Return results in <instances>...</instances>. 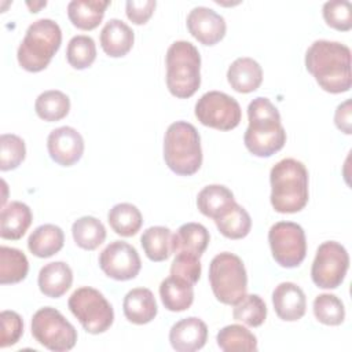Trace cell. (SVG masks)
<instances>
[{"label": "cell", "mask_w": 352, "mask_h": 352, "mask_svg": "<svg viewBox=\"0 0 352 352\" xmlns=\"http://www.w3.org/2000/svg\"><path fill=\"white\" fill-rule=\"evenodd\" d=\"M166 85L180 99L192 96L201 85V55L190 41H175L166 51Z\"/></svg>", "instance_id": "cell-6"}, {"label": "cell", "mask_w": 352, "mask_h": 352, "mask_svg": "<svg viewBox=\"0 0 352 352\" xmlns=\"http://www.w3.org/2000/svg\"><path fill=\"white\" fill-rule=\"evenodd\" d=\"M164 160L180 176H191L202 165L201 138L197 128L186 121L170 124L164 138Z\"/></svg>", "instance_id": "cell-4"}, {"label": "cell", "mask_w": 352, "mask_h": 352, "mask_svg": "<svg viewBox=\"0 0 352 352\" xmlns=\"http://www.w3.org/2000/svg\"><path fill=\"white\" fill-rule=\"evenodd\" d=\"M274 260L285 268L298 267L307 254V239L302 227L293 221L275 223L268 231Z\"/></svg>", "instance_id": "cell-10"}, {"label": "cell", "mask_w": 352, "mask_h": 352, "mask_svg": "<svg viewBox=\"0 0 352 352\" xmlns=\"http://www.w3.org/2000/svg\"><path fill=\"white\" fill-rule=\"evenodd\" d=\"M201 270L202 268L198 256L187 252H179L172 261L170 275L180 278L191 285H195L199 280Z\"/></svg>", "instance_id": "cell-40"}, {"label": "cell", "mask_w": 352, "mask_h": 352, "mask_svg": "<svg viewBox=\"0 0 352 352\" xmlns=\"http://www.w3.org/2000/svg\"><path fill=\"white\" fill-rule=\"evenodd\" d=\"M65 242V234L55 224L38 226L28 239V248L32 254L40 258H47L56 254Z\"/></svg>", "instance_id": "cell-25"}, {"label": "cell", "mask_w": 352, "mask_h": 352, "mask_svg": "<svg viewBox=\"0 0 352 352\" xmlns=\"http://www.w3.org/2000/svg\"><path fill=\"white\" fill-rule=\"evenodd\" d=\"M66 59L69 65L77 70L89 67L96 59V45L94 38L85 34L72 37L67 44Z\"/></svg>", "instance_id": "cell-36"}, {"label": "cell", "mask_w": 352, "mask_h": 352, "mask_svg": "<svg viewBox=\"0 0 352 352\" xmlns=\"http://www.w3.org/2000/svg\"><path fill=\"white\" fill-rule=\"evenodd\" d=\"M99 267L111 279L129 280L139 274L142 261L132 245L124 241H113L100 252Z\"/></svg>", "instance_id": "cell-13"}, {"label": "cell", "mask_w": 352, "mask_h": 352, "mask_svg": "<svg viewBox=\"0 0 352 352\" xmlns=\"http://www.w3.org/2000/svg\"><path fill=\"white\" fill-rule=\"evenodd\" d=\"M26 4H28V7H30L32 12H38V7H44L47 3L45 1H40V3H33V6L29 4V3H26Z\"/></svg>", "instance_id": "cell-44"}, {"label": "cell", "mask_w": 352, "mask_h": 352, "mask_svg": "<svg viewBox=\"0 0 352 352\" xmlns=\"http://www.w3.org/2000/svg\"><path fill=\"white\" fill-rule=\"evenodd\" d=\"M349 268V256L346 249L336 242H323L315 254L311 278L312 282L320 289H337Z\"/></svg>", "instance_id": "cell-12"}, {"label": "cell", "mask_w": 352, "mask_h": 352, "mask_svg": "<svg viewBox=\"0 0 352 352\" xmlns=\"http://www.w3.org/2000/svg\"><path fill=\"white\" fill-rule=\"evenodd\" d=\"M122 309L125 318L135 324H146L151 322L158 312L154 294L146 287L129 290L124 297Z\"/></svg>", "instance_id": "cell-19"}, {"label": "cell", "mask_w": 352, "mask_h": 352, "mask_svg": "<svg viewBox=\"0 0 352 352\" xmlns=\"http://www.w3.org/2000/svg\"><path fill=\"white\" fill-rule=\"evenodd\" d=\"M271 205L278 213H297L308 202V170L294 158L276 162L270 173Z\"/></svg>", "instance_id": "cell-3"}, {"label": "cell", "mask_w": 352, "mask_h": 352, "mask_svg": "<svg viewBox=\"0 0 352 352\" xmlns=\"http://www.w3.org/2000/svg\"><path fill=\"white\" fill-rule=\"evenodd\" d=\"M60 43L62 30L59 25L48 18L38 19L26 29L16 52L18 63L28 72H41L50 65Z\"/></svg>", "instance_id": "cell-5"}, {"label": "cell", "mask_w": 352, "mask_h": 352, "mask_svg": "<svg viewBox=\"0 0 352 352\" xmlns=\"http://www.w3.org/2000/svg\"><path fill=\"white\" fill-rule=\"evenodd\" d=\"M187 28L194 38L204 45L217 44L226 34L224 18L208 7H195L187 16Z\"/></svg>", "instance_id": "cell-15"}, {"label": "cell", "mask_w": 352, "mask_h": 352, "mask_svg": "<svg viewBox=\"0 0 352 352\" xmlns=\"http://www.w3.org/2000/svg\"><path fill=\"white\" fill-rule=\"evenodd\" d=\"M305 67L326 92H346L352 85L351 50L345 44L314 41L305 54Z\"/></svg>", "instance_id": "cell-1"}, {"label": "cell", "mask_w": 352, "mask_h": 352, "mask_svg": "<svg viewBox=\"0 0 352 352\" xmlns=\"http://www.w3.org/2000/svg\"><path fill=\"white\" fill-rule=\"evenodd\" d=\"M133 30L121 19L113 18L100 32V47L111 58L125 56L133 45Z\"/></svg>", "instance_id": "cell-18"}, {"label": "cell", "mask_w": 352, "mask_h": 352, "mask_svg": "<svg viewBox=\"0 0 352 352\" xmlns=\"http://www.w3.org/2000/svg\"><path fill=\"white\" fill-rule=\"evenodd\" d=\"M29 271V261L23 252L15 248H0V283L10 285L23 280Z\"/></svg>", "instance_id": "cell-32"}, {"label": "cell", "mask_w": 352, "mask_h": 352, "mask_svg": "<svg viewBox=\"0 0 352 352\" xmlns=\"http://www.w3.org/2000/svg\"><path fill=\"white\" fill-rule=\"evenodd\" d=\"M272 304L282 320L296 322L305 314L307 298L300 286L293 282H282L272 292Z\"/></svg>", "instance_id": "cell-17"}, {"label": "cell", "mask_w": 352, "mask_h": 352, "mask_svg": "<svg viewBox=\"0 0 352 352\" xmlns=\"http://www.w3.org/2000/svg\"><path fill=\"white\" fill-rule=\"evenodd\" d=\"M232 316L235 320L250 327H258L267 318V305L257 294H245L234 307Z\"/></svg>", "instance_id": "cell-35"}, {"label": "cell", "mask_w": 352, "mask_h": 352, "mask_svg": "<svg viewBox=\"0 0 352 352\" xmlns=\"http://www.w3.org/2000/svg\"><path fill=\"white\" fill-rule=\"evenodd\" d=\"M109 4L100 0H73L67 4V16L77 29L92 30L102 22Z\"/></svg>", "instance_id": "cell-24"}, {"label": "cell", "mask_w": 352, "mask_h": 352, "mask_svg": "<svg viewBox=\"0 0 352 352\" xmlns=\"http://www.w3.org/2000/svg\"><path fill=\"white\" fill-rule=\"evenodd\" d=\"M67 305L84 330L91 334L104 333L113 324L114 311L111 304L94 287L84 286L74 290Z\"/></svg>", "instance_id": "cell-8"}, {"label": "cell", "mask_w": 352, "mask_h": 352, "mask_svg": "<svg viewBox=\"0 0 352 352\" xmlns=\"http://www.w3.org/2000/svg\"><path fill=\"white\" fill-rule=\"evenodd\" d=\"M107 221L116 234L121 236H132L140 230L143 217L135 205L122 202L114 205L109 210Z\"/></svg>", "instance_id": "cell-29"}, {"label": "cell", "mask_w": 352, "mask_h": 352, "mask_svg": "<svg viewBox=\"0 0 352 352\" xmlns=\"http://www.w3.org/2000/svg\"><path fill=\"white\" fill-rule=\"evenodd\" d=\"M38 289L51 298L62 297L73 283L72 268L63 261H52L45 264L38 272Z\"/></svg>", "instance_id": "cell-20"}, {"label": "cell", "mask_w": 352, "mask_h": 352, "mask_svg": "<svg viewBox=\"0 0 352 352\" xmlns=\"http://www.w3.org/2000/svg\"><path fill=\"white\" fill-rule=\"evenodd\" d=\"M227 80L236 92L249 94L261 85L263 69L252 58H236L228 67Z\"/></svg>", "instance_id": "cell-22"}, {"label": "cell", "mask_w": 352, "mask_h": 352, "mask_svg": "<svg viewBox=\"0 0 352 352\" xmlns=\"http://www.w3.org/2000/svg\"><path fill=\"white\" fill-rule=\"evenodd\" d=\"M323 18L326 23L341 32L352 28V4L346 0H331L323 4Z\"/></svg>", "instance_id": "cell-39"}, {"label": "cell", "mask_w": 352, "mask_h": 352, "mask_svg": "<svg viewBox=\"0 0 352 352\" xmlns=\"http://www.w3.org/2000/svg\"><path fill=\"white\" fill-rule=\"evenodd\" d=\"M194 285L176 278L168 276L160 285V297L164 307L172 312H182L191 307L194 301Z\"/></svg>", "instance_id": "cell-23"}, {"label": "cell", "mask_w": 352, "mask_h": 352, "mask_svg": "<svg viewBox=\"0 0 352 352\" xmlns=\"http://www.w3.org/2000/svg\"><path fill=\"white\" fill-rule=\"evenodd\" d=\"M217 345L224 352L234 351H257V338L256 336L241 324H228L223 327L216 337Z\"/></svg>", "instance_id": "cell-34"}, {"label": "cell", "mask_w": 352, "mask_h": 352, "mask_svg": "<svg viewBox=\"0 0 352 352\" xmlns=\"http://www.w3.org/2000/svg\"><path fill=\"white\" fill-rule=\"evenodd\" d=\"M235 202L230 188L221 184H209L204 187L197 197L199 212L213 220L219 219Z\"/></svg>", "instance_id": "cell-26"}, {"label": "cell", "mask_w": 352, "mask_h": 352, "mask_svg": "<svg viewBox=\"0 0 352 352\" xmlns=\"http://www.w3.org/2000/svg\"><path fill=\"white\" fill-rule=\"evenodd\" d=\"M217 230L226 238L242 239L252 228V219L245 208L234 202L226 213L214 220Z\"/></svg>", "instance_id": "cell-30"}, {"label": "cell", "mask_w": 352, "mask_h": 352, "mask_svg": "<svg viewBox=\"0 0 352 352\" xmlns=\"http://www.w3.org/2000/svg\"><path fill=\"white\" fill-rule=\"evenodd\" d=\"M249 125L243 135L246 148L256 157H271L286 143L280 114L268 98L258 96L248 106Z\"/></svg>", "instance_id": "cell-2"}, {"label": "cell", "mask_w": 352, "mask_h": 352, "mask_svg": "<svg viewBox=\"0 0 352 352\" xmlns=\"http://www.w3.org/2000/svg\"><path fill=\"white\" fill-rule=\"evenodd\" d=\"M73 239L84 250H95L106 239V228L94 216H82L72 226Z\"/></svg>", "instance_id": "cell-31"}, {"label": "cell", "mask_w": 352, "mask_h": 352, "mask_svg": "<svg viewBox=\"0 0 352 352\" xmlns=\"http://www.w3.org/2000/svg\"><path fill=\"white\" fill-rule=\"evenodd\" d=\"M155 6L154 0H129L125 4V12L132 23L143 25L151 18Z\"/></svg>", "instance_id": "cell-42"}, {"label": "cell", "mask_w": 352, "mask_h": 352, "mask_svg": "<svg viewBox=\"0 0 352 352\" xmlns=\"http://www.w3.org/2000/svg\"><path fill=\"white\" fill-rule=\"evenodd\" d=\"M351 100L346 99L345 102H342L341 104L337 106L336 109V114H334V122H336V126L346 133V135H351L352 133V117H351Z\"/></svg>", "instance_id": "cell-43"}, {"label": "cell", "mask_w": 352, "mask_h": 352, "mask_svg": "<svg viewBox=\"0 0 352 352\" xmlns=\"http://www.w3.org/2000/svg\"><path fill=\"white\" fill-rule=\"evenodd\" d=\"M0 319H1L0 348L15 345L19 341L21 336L23 334L22 318L15 311H3L0 315Z\"/></svg>", "instance_id": "cell-41"}, {"label": "cell", "mask_w": 352, "mask_h": 352, "mask_svg": "<svg viewBox=\"0 0 352 352\" xmlns=\"http://www.w3.org/2000/svg\"><path fill=\"white\" fill-rule=\"evenodd\" d=\"M33 214L30 208L19 201H12L3 206L0 216V236L3 239L18 241L30 227Z\"/></svg>", "instance_id": "cell-21"}, {"label": "cell", "mask_w": 352, "mask_h": 352, "mask_svg": "<svg viewBox=\"0 0 352 352\" xmlns=\"http://www.w3.org/2000/svg\"><path fill=\"white\" fill-rule=\"evenodd\" d=\"M208 340L206 323L197 318L190 316L176 322L169 331V341L177 352H194L201 349Z\"/></svg>", "instance_id": "cell-16"}, {"label": "cell", "mask_w": 352, "mask_h": 352, "mask_svg": "<svg viewBox=\"0 0 352 352\" xmlns=\"http://www.w3.org/2000/svg\"><path fill=\"white\" fill-rule=\"evenodd\" d=\"M314 315L323 324L338 326L344 322L345 308L337 296L323 293L314 300Z\"/></svg>", "instance_id": "cell-37"}, {"label": "cell", "mask_w": 352, "mask_h": 352, "mask_svg": "<svg viewBox=\"0 0 352 352\" xmlns=\"http://www.w3.org/2000/svg\"><path fill=\"white\" fill-rule=\"evenodd\" d=\"M195 117L205 126L231 131L239 125L242 111L232 96L220 91H209L195 103Z\"/></svg>", "instance_id": "cell-11"}, {"label": "cell", "mask_w": 352, "mask_h": 352, "mask_svg": "<svg viewBox=\"0 0 352 352\" xmlns=\"http://www.w3.org/2000/svg\"><path fill=\"white\" fill-rule=\"evenodd\" d=\"M209 283L220 302L235 305L248 290V275L243 261L230 252L216 254L209 264Z\"/></svg>", "instance_id": "cell-7"}, {"label": "cell", "mask_w": 352, "mask_h": 352, "mask_svg": "<svg viewBox=\"0 0 352 352\" xmlns=\"http://www.w3.org/2000/svg\"><path fill=\"white\" fill-rule=\"evenodd\" d=\"M32 334L34 340L54 352L70 351L77 342V330L55 308L44 307L32 318Z\"/></svg>", "instance_id": "cell-9"}, {"label": "cell", "mask_w": 352, "mask_h": 352, "mask_svg": "<svg viewBox=\"0 0 352 352\" xmlns=\"http://www.w3.org/2000/svg\"><path fill=\"white\" fill-rule=\"evenodd\" d=\"M34 110L37 116L44 121H59L69 114L70 99L66 94L58 89L44 91L37 96Z\"/></svg>", "instance_id": "cell-33"}, {"label": "cell", "mask_w": 352, "mask_h": 352, "mask_svg": "<svg viewBox=\"0 0 352 352\" xmlns=\"http://www.w3.org/2000/svg\"><path fill=\"white\" fill-rule=\"evenodd\" d=\"M142 248L151 261H164L173 253V234L168 227L154 226L143 231Z\"/></svg>", "instance_id": "cell-28"}, {"label": "cell", "mask_w": 352, "mask_h": 352, "mask_svg": "<svg viewBox=\"0 0 352 352\" xmlns=\"http://www.w3.org/2000/svg\"><path fill=\"white\" fill-rule=\"evenodd\" d=\"M26 155V147L22 138L12 133L0 136V169L11 170L18 168Z\"/></svg>", "instance_id": "cell-38"}, {"label": "cell", "mask_w": 352, "mask_h": 352, "mask_svg": "<svg viewBox=\"0 0 352 352\" xmlns=\"http://www.w3.org/2000/svg\"><path fill=\"white\" fill-rule=\"evenodd\" d=\"M209 231L199 223H186L173 234V253L187 252L201 257L209 245Z\"/></svg>", "instance_id": "cell-27"}, {"label": "cell", "mask_w": 352, "mask_h": 352, "mask_svg": "<svg viewBox=\"0 0 352 352\" xmlns=\"http://www.w3.org/2000/svg\"><path fill=\"white\" fill-rule=\"evenodd\" d=\"M47 148L52 161L62 166H72L82 157L84 139L77 129L59 126L50 132Z\"/></svg>", "instance_id": "cell-14"}]
</instances>
